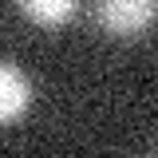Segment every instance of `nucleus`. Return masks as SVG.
<instances>
[{"instance_id":"obj_3","label":"nucleus","mask_w":158,"mask_h":158,"mask_svg":"<svg viewBox=\"0 0 158 158\" xmlns=\"http://www.w3.org/2000/svg\"><path fill=\"white\" fill-rule=\"evenodd\" d=\"M16 8H20L28 20H32V24L59 28V24H67V20L75 16L79 0H16Z\"/></svg>"},{"instance_id":"obj_2","label":"nucleus","mask_w":158,"mask_h":158,"mask_svg":"<svg viewBox=\"0 0 158 158\" xmlns=\"http://www.w3.org/2000/svg\"><path fill=\"white\" fill-rule=\"evenodd\" d=\"M28 99H32L28 75L20 71L16 63H0V127H8V123H16L24 115Z\"/></svg>"},{"instance_id":"obj_1","label":"nucleus","mask_w":158,"mask_h":158,"mask_svg":"<svg viewBox=\"0 0 158 158\" xmlns=\"http://www.w3.org/2000/svg\"><path fill=\"white\" fill-rule=\"evenodd\" d=\"M95 20L107 36L138 40L158 20V0H95Z\"/></svg>"}]
</instances>
